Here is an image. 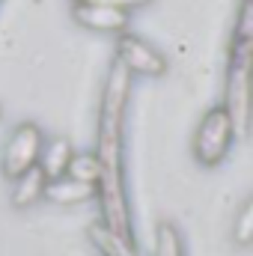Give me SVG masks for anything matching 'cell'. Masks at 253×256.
<instances>
[{
	"mask_svg": "<svg viewBox=\"0 0 253 256\" xmlns=\"http://www.w3.org/2000/svg\"><path fill=\"white\" fill-rule=\"evenodd\" d=\"M250 238H253V206L244 202L242 212H238V220H236V226H232V242H236L238 248H248Z\"/></svg>",
	"mask_w": 253,
	"mask_h": 256,
	"instance_id": "obj_13",
	"label": "cell"
},
{
	"mask_svg": "<svg viewBox=\"0 0 253 256\" xmlns=\"http://www.w3.org/2000/svg\"><path fill=\"white\" fill-rule=\"evenodd\" d=\"M72 18L78 27L90 30V33H102V36H120L126 33L131 24V15L122 9H114L102 0H80L72 3Z\"/></svg>",
	"mask_w": 253,
	"mask_h": 256,
	"instance_id": "obj_6",
	"label": "cell"
},
{
	"mask_svg": "<svg viewBox=\"0 0 253 256\" xmlns=\"http://www.w3.org/2000/svg\"><path fill=\"white\" fill-rule=\"evenodd\" d=\"M90 242L96 244V250L102 256H140L134 238H122L120 232L108 230L102 220H96V224L90 226Z\"/></svg>",
	"mask_w": 253,
	"mask_h": 256,
	"instance_id": "obj_9",
	"label": "cell"
},
{
	"mask_svg": "<svg viewBox=\"0 0 253 256\" xmlns=\"http://www.w3.org/2000/svg\"><path fill=\"white\" fill-rule=\"evenodd\" d=\"M72 155H74V149H72V143L66 140V137H45L42 140V152H39V170L45 173V179H57V176H63L66 167H68V161H72Z\"/></svg>",
	"mask_w": 253,
	"mask_h": 256,
	"instance_id": "obj_8",
	"label": "cell"
},
{
	"mask_svg": "<svg viewBox=\"0 0 253 256\" xmlns=\"http://www.w3.org/2000/svg\"><path fill=\"white\" fill-rule=\"evenodd\" d=\"M102 3H108V6H114V9H122V12H137V9H146L152 0H102Z\"/></svg>",
	"mask_w": 253,
	"mask_h": 256,
	"instance_id": "obj_14",
	"label": "cell"
},
{
	"mask_svg": "<svg viewBox=\"0 0 253 256\" xmlns=\"http://www.w3.org/2000/svg\"><path fill=\"white\" fill-rule=\"evenodd\" d=\"M45 173L39 170V167H33V170H27L24 176H18V179H12V206L15 208H27V206H33V202H39L42 200V194H45Z\"/></svg>",
	"mask_w": 253,
	"mask_h": 256,
	"instance_id": "obj_10",
	"label": "cell"
},
{
	"mask_svg": "<svg viewBox=\"0 0 253 256\" xmlns=\"http://www.w3.org/2000/svg\"><path fill=\"white\" fill-rule=\"evenodd\" d=\"M66 173H68V176H74V179H80V182L96 185L98 167H96L92 152H74V155H72V161H68V167H66Z\"/></svg>",
	"mask_w": 253,
	"mask_h": 256,
	"instance_id": "obj_12",
	"label": "cell"
},
{
	"mask_svg": "<svg viewBox=\"0 0 253 256\" xmlns=\"http://www.w3.org/2000/svg\"><path fill=\"white\" fill-rule=\"evenodd\" d=\"M155 256H185V238L176 224L164 220L155 230Z\"/></svg>",
	"mask_w": 253,
	"mask_h": 256,
	"instance_id": "obj_11",
	"label": "cell"
},
{
	"mask_svg": "<svg viewBox=\"0 0 253 256\" xmlns=\"http://www.w3.org/2000/svg\"><path fill=\"white\" fill-rule=\"evenodd\" d=\"M116 63L131 78H161L167 72V57L131 30L116 36Z\"/></svg>",
	"mask_w": 253,
	"mask_h": 256,
	"instance_id": "obj_5",
	"label": "cell"
},
{
	"mask_svg": "<svg viewBox=\"0 0 253 256\" xmlns=\"http://www.w3.org/2000/svg\"><path fill=\"white\" fill-rule=\"evenodd\" d=\"M68 3H80V0H68Z\"/></svg>",
	"mask_w": 253,
	"mask_h": 256,
	"instance_id": "obj_15",
	"label": "cell"
},
{
	"mask_svg": "<svg viewBox=\"0 0 253 256\" xmlns=\"http://www.w3.org/2000/svg\"><path fill=\"white\" fill-rule=\"evenodd\" d=\"M42 140H45V134L36 122L15 126L12 134L6 137V143H3V152H0V173L12 182V179L24 176L27 170H33L39 164Z\"/></svg>",
	"mask_w": 253,
	"mask_h": 256,
	"instance_id": "obj_4",
	"label": "cell"
},
{
	"mask_svg": "<svg viewBox=\"0 0 253 256\" xmlns=\"http://www.w3.org/2000/svg\"><path fill=\"white\" fill-rule=\"evenodd\" d=\"M248 90H250V0H242L236 39L230 45L226 68V108L236 116V126H248Z\"/></svg>",
	"mask_w": 253,
	"mask_h": 256,
	"instance_id": "obj_2",
	"label": "cell"
},
{
	"mask_svg": "<svg viewBox=\"0 0 253 256\" xmlns=\"http://www.w3.org/2000/svg\"><path fill=\"white\" fill-rule=\"evenodd\" d=\"M131 92V74L114 60L108 72V84L102 92L98 108V131H96V200L102 206V224L122 238H134L131 232V212L126 194V110Z\"/></svg>",
	"mask_w": 253,
	"mask_h": 256,
	"instance_id": "obj_1",
	"label": "cell"
},
{
	"mask_svg": "<svg viewBox=\"0 0 253 256\" xmlns=\"http://www.w3.org/2000/svg\"><path fill=\"white\" fill-rule=\"evenodd\" d=\"M236 116L226 104H214L202 114V120L196 122V131H194V140H190V152H194V161L200 167H218L232 143H236Z\"/></svg>",
	"mask_w": 253,
	"mask_h": 256,
	"instance_id": "obj_3",
	"label": "cell"
},
{
	"mask_svg": "<svg viewBox=\"0 0 253 256\" xmlns=\"http://www.w3.org/2000/svg\"><path fill=\"white\" fill-rule=\"evenodd\" d=\"M42 196L51 200V202H60V206H74V202H84V200L96 196V185L80 182V179L63 173V176L45 182V194H42Z\"/></svg>",
	"mask_w": 253,
	"mask_h": 256,
	"instance_id": "obj_7",
	"label": "cell"
}]
</instances>
